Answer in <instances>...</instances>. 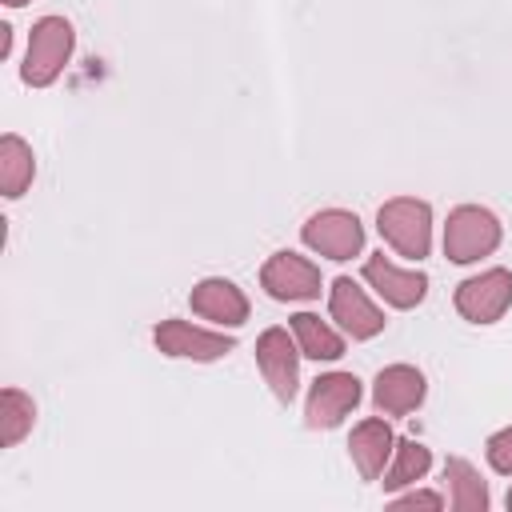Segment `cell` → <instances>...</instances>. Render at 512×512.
I'll list each match as a JSON object with an SVG mask.
<instances>
[{
  "instance_id": "obj_1",
  "label": "cell",
  "mask_w": 512,
  "mask_h": 512,
  "mask_svg": "<svg viewBox=\"0 0 512 512\" xmlns=\"http://www.w3.org/2000/svg\"><path fill=\"white\" fill-rule=\"evenodd\" d=\"M376 228L384 244L404 260H424L432 248V208L416 196H392L376 212Z\"/></svg>"
},
{
  "instance_id": "obj_2",
  "label": "cell",
  "mask_w": 512,
  "mask_h": 512,
  "mask_svg": "<svg viewBox=\"0 0 512 512\" xmlns=\"http://www.w3.org/2000/svg\"><path fill=\"white\" fill-rule=\"evenodd\" d=\"M72 44H76V32L64 16H40L28 32V52H24V64H20V80L32 84V88L56 84V76L64 72L68 56H72Z\"/></svg>"
},
{
  "instance_id": "obj_3",
  "label": "cell",
  "mask_w": 512,
  "mask_h": 512,
  "mask_svg": "<svg viewBox=\"0 0 512 512\" xmlns=\"http://www.w3.org/2000/svg\"><path fill=\"white\" fill-rule=\"evenodd\" d=\"M500 220L496 212L480 208V204H460L448 212V224H444V256L452 264H476L480 256H492L500 248Z\"/></svg>"
},
{
  "instance_id": "obj_4",
  "label": "cell",
  "mask_w": 512,
  "mask_h": 512,
  "mask_svg": "<svg viewBox=\"0 0 512 512\" xmlns=\"http://www.w3.org/2000/svg\"><path fill=\"white\" fill-rule=\"evenodd\" d=\"M300 240H304L316 256H324V260H336V264H340V260L360 256V248H364V224H360V216H356V212L324 208V212H316V216H308V220H304Z\"/></svg>"
},
{
  "instance_id": "obj_5",
  "label": "cell",
  "mask_w": 512,
  "mask_h": 512,
  "mask_svg": "<svg viewBox=\"0 0 512 512\" xmlns=\"http://www.w3.org/2000/svg\"><path fill=\"white\" fill-rule=\"evenodd\" d=\"M452 304L468 324H496L512 308V272L508 268H484V272L460 280Z\"/></svg>"
},
{
  "instance_id": "obj_6",
  "label": "cell",
  "mask_w": 512,
  "mask_h": 512,
  "mask_svg": "<svg viewBox=\"0 0 512 512\" xmlns=\"http://www.w3.org/2000/svg\"><path fill=\"white\" fill-rule=\"evenodd\" d=\"M256 368L264 376V384L272 388V396L280 404L296 400V384H300V348L292 328H264L256 340Z\"/></svg>"
},
{
  "instance_id": "obj_7",
  "label": "cell",
  "mask_w": 512,
  "mask_h": 512,
  "mask_svg": "<svg viewBox=\"0 0 512 512\" xmlns=\"http://www.w3.org/2000/svg\"><path fill=\"white\" fill-rule=\"evenodd\" d=\"M320 268L308 260V256H300V252H272L268 260H264V268H260V288L272 296V300H284V304H292V300H316L320 296Z\"/></svg>"
},
{
  "instance_id": "obj_8",
  "label": "cell",
  "mask_w": 512,
  "mask_h": 512,
  "mask_svg": "<svg viewBox=\"0 0 512 512\" xmlns=\"http://www.w3.org/2000/svg\"><path fill=\"white\" fill-rule=\"evenodd\" d=\"M152 340H156V348L164 356H172V360H200V364L220 360V356H228L236 348V340L228 332L196 328L188 320H160L156 332H152Z\"/></svg>"
},
{
  "instance_id": "obj_9",
  "label": "cell",
  "mask_w": 512,
  "mask_h": 512,
  "mask_svg": "<svg viewBox=\"0 0 512 512\" xmlns=\"http://www.w3.org/2000/svg\"><path fill=\"white\" fill-rule=\"evenodd\" d=\"M360 380L352 372H324L312 380L308 400H304V420L308 428H336L356 404H360Z\"/></svg>"
},
{
  "instance_id": "obj_10",
  "label": "cell",
  "mask_w": 512,
  "mask_h": 512,
  "mask_svg": "<svg viewBox=\"0 0 512 512\" xmlns=\"http://www.w3.org/2000/svg\"><path fill=\"white\" fill-rule=\"evenodd\" d=\"M328 316L352 336V340H372L384 332V312L368 300V292L352 276H336L328 288Z\"/></svg>"
},
{
  "instance_id": "obj_11",
  "label": "cell",
  "mask_w": 512,
  "mask_h": 512,
  "mask_svg": "<svg viewBox=\"0 0 512 512\" xmlns=\"http://www.w3.org/2000/svg\"><path fill=\"white\" fill-rule=\"evenodd\" d=\"M364 280H368L372 292H376L384 304H392V308H416V304L428 296V276L416 272V268L392 264L384 252H376V256L364 260Z\"/></svg>"
},
{
  "instance_id": "obj_12",
  "label": "cell",
  "mask_w": 512,
  "mask_h": 512,
  "mask_svg": "<svg viewBox=\"0 0 512 512\" xmlns=\"http://www.w3.org/2000/svg\"><path fill=\"white\" fill-rule=\"evenodd\" d=\"M424 372L412 368V364H388L376 372L372 380V404L384 412V416H408L424 404Z\"/></svg>"
},
{
  "instance_id": "obj_13",
  "label": "cell",
  "mask_w": 512,
  "mask_h": 512,
  "mask_svg": "<svg viewBox=\"0 0 512 512\" xmlns=\"http://www.w3.org/2000/svg\"><path fill=\"white\" fill-rule=\"evenodd\" d=\"M188 304H192L196 316H204V320H212V324H220V328H240V324L248 320V296H244L232 280H224V276L200 280V284L188 292Z\"/></svg>"
},
{
  "instance_id": "obj_14",
  "label": "cell",
  "mask_w": 512,
  "mask_h": 512,
  "mask_svg": "<svg viewBox=\"0 0 512 512\" xmlns=\"http://www.w3.org/2000/svg\"><path fill=\"white\" fill-rule=\"evenodd\" d=\"M392 448H396V436H392L388 420H380V416L360 420L348 436V456H352L360 480H380L392 460Z\"/></svg>"
},
{
  "instance_id": "obj_15",
  "label": "cell",
  "mask_w": 512,
  "mask_h": 512,
  "mask_svg": "<svg viewBox=\"0 0 512 512\" xmlns=\"http://www.w3.org/2000/svg\"><path fill=\"white\" fill-rule=\"evenodd\" d=\"M288 328L296 336L300 356H308V360H340L344 356V336L332 324H324L316 312H296L288 320Z\"/></svg>"
},
{
  "instance_id": "obj_16",
  "label": "cell",
  "mask_w": 512,
  "mask_h": 512,
  "mask_svg": "<svg viewBox=\"0 0 512 512\" xmlns=\"http://www.w3.org/2000/svg\"><path fill=\"white\" fill-rule=\"evenodd\" d=\"M36 176V156H32V144H24L16 132H4L0 136V192L8 200L24 196L28 184Z\"/></svg>"
},
{
  "instance_id": "obj_17",
  "label": "cell",
  "mask_w": 512,
  "mask_h": 512,
  "mask_svg": "<svg viewBox=\"0 0 512 512\" xmlns=\"http://www.w3.org/2000/svg\"><path fill=\"white\" fill-rule=\"evenodd\" d=\"M444 480H448V500L456 512H488V484L468 460L460 456L444 460Z\"/></svg>"
},
{
  "instance_id": "obj_18",
  "label": "cell",
  "mask_w": 512,
  "mask_h": 512,
  "mask_svg": "<svg viewBox=\"0 0 512 512\" xmlns=\"http://www.w3.org/2000/svg\"><path fill=\"white\" fill-rule=\"evenodd\" d=\"M432 468V452L420 444V440H396L392 448V460L384 468V488L396 492V488H408L416 480H424Z\"/></svg>"
},
{
  "instance_id": "obj_19",
  "label": "cell",
  "mask_w": 512,
  "mask_h": 512,
  "mask_svg": "<svg viewBox=\"0 0 512 512\" xmlns=\"http://www.w3.org/2000/svg\"><path fill=\"white\" fill-rule=\"evenodd\" d=\"M32 420H36L32 396L20 392V388H4L0 392V444L4 448H16L32 432Z\"/></svg>"
},
{
  "instance_id": "obj_20",
  "label": "cell",
  "mask_w": 512,
  "mask_h": 512,
  "mask_svg": "<svg viewBox=\"0 0 512 512\" xmlns=\"http://www.w3.org/2000/svg\"><path fill=\"white\" fill-rule=\"evenodd\" d=\"M484 456H488V464H492L500 476H512V424L488 436V444H484Z\"/></svg>"
},
{
  "instance_id": "obj_21",
  "label": "cell",
  "mask_w": 512,
  "mask_h": 512,
  "mask_svg": "<svg viewBox=\"0 0 512 512\" xmlns=\"http://www.w3.org/2000/svg\"><path fill=\"white\" fill-rule=\"evenodd\" d=\"M392 508H396V512H404V508H444V496H440V492H428V488H412V492L396 496Z\"/></svg>"
},
{
  "instance_id": "obj_22",
  "label": "cell",
  "mask_w": 512,
  "mask_h": 512,
  "mask_svg": "<svg viewBox=\"0 0 512 512\" xmlns=\"http://www.w3.org/2000/svg\"><path fill=\"white\" fill-rule=\"evenodd\" d=\"M8 52H12V28L0 24V56H8Z\"/></svg>"
},
{
  "instance_id": "obj_23",
  "label": "cell",
  "mask_w": 512,
  "mask_h": 512,
  "mask_svg": "<svg viewBox=\"0 0 512 512\" xmlns=\"http://www.w3.org/2000/svg\"><path fill=\"white\" fill-rule=\"evenodd\" d=\"M4 4H8V8H24L28 0H4Z\"/></svg>"
},
{
  "instance_id": "obj_24",
  "label": "cell",
  "mask_w": 512,
  "mask_h": 512,
  "mask_svg": "<svg viewBox=\"0 0 512 512\" xmlns=\"http://www.w3.org/2000/svg\"><path fill=\"white\" fill-rule=\"evenodd\" d=\"M504 504H508V508H512V488H508V496H504Z\"/></svg>"
}]
</instances>
